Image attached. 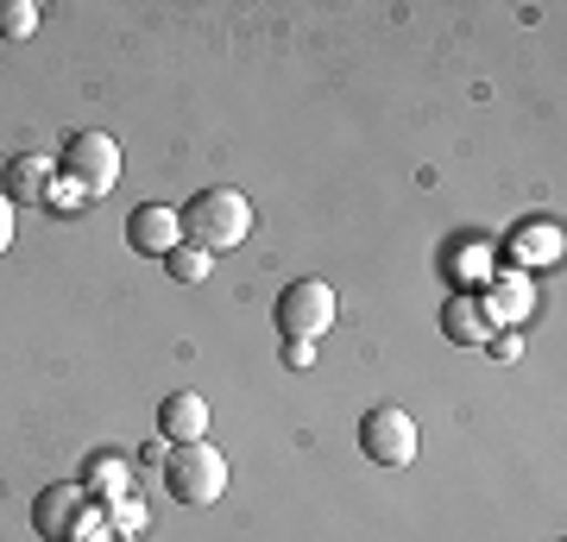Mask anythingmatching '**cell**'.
Masks as SVG:
<instances>
[{
    "label": "cell",
    "instance_id": "cell-3",
    "mask_svg": "<svg viewBox=\"0 0 567 542\" xmlns=\"http://www.w3.org/2000/svg\"><path fill=\"white\" fill-rule=\"evenodd\" d=\"M334 284L328 278H297L290 290H278V309H271V321H278L284 341H322L328 328H334Z\"/></svg>",
    "mask_w": 567,
    "mask_h": 542
},
{
    "label": "cell",
    "instance_id": "cell-14",
    "mask_svg": "<svg viewBox=\"0 0 567 542\" xmlns=\"http://www.w3.org/2000/svg\"><path fill=\"white\" fill-rule=\"evenodd\" d=\"M309 360H316V347H309V341H290V347H284V366H309Z\"/></svg>",
    "mask_w": 567,
    "mask_h": 542
},
{
    "label": "cell",
    "instance_id": "cell-11",
    "mask_svg": "<svg viewBox=\"0 0 567 542\" xmlns=\"http://www.w3.org/2000/svg\"><path fill=\"white\" fill-rule=\"evenodd\" d=\"M82 492H89V499H121L126 492V461L121 454H95V461L82 467Z\"/></svg>",
    "mask_w": 567,
    "mask_h": 542
},
{
    "label": "cell",
    "instance_id": "cell-5",
    "mask_svg": "<svg viewBox=\"0 0 567 542\" xmlns=\"http://www.w3.org/2000/svg\"><path fill=\"white\" fill-rule=\"evenodd\" d=\"M360 454L372 467H410L416 461V422L398 403H379L360 417Z\"/></svg>",
    "mask_w": 567,
    "mask_h": 542
},
{
    "label": "cell",
    "instance_id": "cell-2",
    "mask_svg": "<svg viewBox=\"0 0 567 542\" xmlns=\"http://www.w3.org/2000/svg\"><path fill=\"white\" fill-rule=\"evenodd\" d=\"M164 492L177 504H215L227 492V454L215 442H177L164 461Z\"/></svg>",
    "mask_w": 567,
    "mask_h": 542
},
{
    "label": "cell",
    "instance_id": "cell-9",
    "mask_svg": "<svg viewBox=\"0 0 567 542\" xmlns=\"http://www.w3.org/2000/svg\"><path fill=\"white\" fill-rule=\"evenodd\" d=\"M82 511H89V492H82V485H51V492L32 504V523H39V536L63 542V536H76Z\"/></svg>",
    "mask_w": 567,
    "mask_h": 542
},
{
    "label": "cell",
    "instance_id": "cell-13",
    "mask_svg": "<svg viewBox=\"0 0 567 542\" xmlns=\"http://www.w3.org/2000/svg\"><path fill=\"white\" fill-rule=\"evenodd\" d=\"M39 32V7L32 0H0V39H32Z\"/></svg>",
    "mask_w": 567,
    "mask_h": 542
},
{
    "label": "cell",
    "instance_id": "cell-4",
    "mask_svg": "<svg viewBox=\"0 0 567 542\" xmlns=\"http://www.w3.org/2000/svg\"><path fill=\"white\" fill-rule=\"evenodd\" d=\"M58 177H63V183H76L89 202L107 196V190L121 183V140H107V133H76V140H63Z\"/></svg>",
    "mask_w": 567,
    "mask_h": 542
},
{
    "label": "cell",
    "instance_id": "cell-1",
    "mask_svg": "<svg viewBox=\"0 0 567 542\" xmlns=\"http://www.w3.org/2000/svg\"><path fill=\"white\" fill-rule=\"evenodd\" d=\"M177 222H183V241L189 246H203V253H234V246H246V234H252V202L221 183V190H203Z\"/></svg>",
    "mask_w": 567,
    "mask_h": 542
},
{
    "label": "cell",
    "instance_id": "cell-8",
    "mask_svg": "<svg viewBox=\"0 0 567 542\" xmlns=\"http://www.w3.org/2000/svg\"><path fill=\"white\" fill-rule=\"evenodd\" d=\"M158 436L171 448H177V442H208V403H203V391H171V398L158 403Z\"/></svg>",
    "mask_w": 567,
    "mask_h": 542
},
{
    "label": "cell",
    "instance_id": "cell-7",
    "mask_svg": "<svg viewBox=\"0 0 567 542\" xmlns=\"http://www.w3.org/2000/svg\"><path fill=\"white\" fill-rule=\"evenodd\" d=\"M51 183H58V158H44V152H20V158L0 171V196L13 202H51Z\"/></svg>",
    "mask_w": 567,
    "mask_h": 542
},
{
    "label": "cell",
    "instance_id": "cell-6",
    "mask_svg": "<svg viewBox=\"0 0 567 542\" xmlns=\"http://www.w3.org/2000/svg\"><path fill=\"white\" fill-rule=\"evenodd\" d=\"M126 246H133V253H145V259H164L171 246H183V222H177V208L140 202V208L126 215Z\"/></svg>",
    "mask_w": 567,
    "mask_h": 542
},
{
    "label": "cell",
    "instance_id": "cell-15",
    "mask_svg": "<svg viewBox=\"0 0 567 542\" xmlns=\"http://www.w3.org/2000/svg\"><path fill=\"white\" fill-rule=\"evenodd\" d=\"M7 246H13V202L0 196V253H7Z\"/></svg>",
    "mask_w": 567,
    "mask_h": 542
},
{
    "label": "cell",
    "instance_id": "cell-10",
    "mask_svg": "<svg viewBox=\"0 0 567 542\" xmlns=\"http://www.w3.org/2000/svg\"><path fill=\"white\" fill-rule=\"evenodd\" d=\"M442 328L454 335V341H492V321H486V309H480L473 297H447Z\"/></svg>",
    "mask_w": 567,
    "mask_h": 542
},
{
    "label": "cell",
    "instance_id": "cell-12",
    "mask_svg": "<svg viewBox=\"0 0 567 542\" xmlns=\"http://www.w3.org/2000/svg\"><path fill=\"white\" fill-rule=\"evenodd\" d=\"M164 272H171V278L177 284H203L208 272H215V253H203V246H171V253H164Z\"/></svg>",
    "mask_w": 567,
    "mask_h": 542
}]
</instances>
